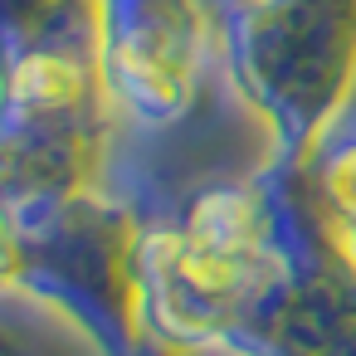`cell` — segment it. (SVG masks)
<instances>
[{
	"label": "cell",
	"mask_w": 356,
	"mask_h": 356,
	"mask_svg": "<svg viewBox=\"0 0 356 356\" xmlns=\"http://www.w3.org/2000/svg\"><path fill=\"white\" fill-rule=\"evenodd\" d=\"M15 103L25 108H69L79 93H83V79L69 59L59 54H30L20 69H15V83H10Z\"/></svg>",
	"instance_id": "7a4b0ae2"
},
{
	"label": "cell",
	"mask_w": 356,
	"mask_h": 356,
	"mask_svg": "<svg viewBox=\"0 0 356 356\" xmlns=\"http://www.w3.org/2000/svg\"><path fill=\"white\" fill-rule=\"evenodd\" d=\"M327 186H332V195H337V205L346 210V215H356V152H346L337 166H332V176H327Z\"/></svg>",
	"instance_id": "3957f363"
},
{
	"label": "cell",
	"mask_w": 356,
	"mask_h": 356,
	"mask_svg": "<svg viewBox=\"0 0 356 356\" xmlns=\"http://www.w3.org/2000/svg\"><path fill=\"white\" fill-rule=\"evenodd\" d=\"M264 225L244 195H210L186 234L152 249V307L161 327L181 337H210L229 327L249 298L268 283Z\"/></svg>",
	"instance_id": "6da1fadb"
}]
</instances>
